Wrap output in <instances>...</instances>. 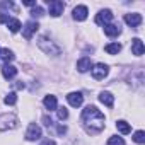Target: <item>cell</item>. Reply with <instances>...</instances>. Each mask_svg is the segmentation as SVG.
I'll use <instances>...</instances> for the list:
<instances>
[{
    "label": "cell",
    "instance_id": "6da1fadb",
    "mask_svg": "<svg viewBox=\"0 0 145 145\" xmlns=\"http://www.w3.org/2000/svg\"><path fill=\"white\" fill-rule=\"evenodd\" d=\"M82 123H84V128L87 133L96 135V133H101L104 130L106 118L96 106H87L82 111Z\"/></svg>",
    "mask_w": 145,
    "mask_h": 145
},
{
    "label": "cell",
    "instance_id": "7a4b0ae2",
    "mask_svg": "<svg viewBox=\"0 0 145 145\" xmlns=\"http://www.w3.org/2000/svg\"><path fill=\"white\" fill-rule=\"evenodd\" d=\"M38 46L46 53V55H53V56H56V55H60V46L58 44H55L51 39H48L46 36H41L39 39H38Z\"/></svg>",
    "mask_w": 145,
    "mask_h": 145
},
{
    "label": "cell",
    "instance_id": "3957f363",
    "mask_svg": "<svg viewBox=\"0 0 145 145\" xmlns=\"http://www.w3.org/2000/svg\"><path fill=\"white\" fill-rule=\"evenodd\" d=\"M19 120L16 114H2L0 116V131H5V130H14L17 126Z\"/></svg>",
    "mask_w": 145,
    "mask_h": 145
},
{
    "label": "cell",
    "instance_id": "277c9868",
    "mask_svg": "<svg viewBox=\"0 0 145 145\" xmlns=\"http://www.w3.org/2000/svg\"><path fill=\"white\" fill-rule=\"evenodd\" d=\"M91 72H92V77H94L96 80H103L104 77H108L109 68H108V65H104V63H96V65H92Z\"/></svg>",
    "mask_w": 145,
    "mask_h": 145
},
{
    "label": "cell",
    "instance_id": "5b68a950",
    "mask_svg": "<svg viewBox=\"0 0 145 145\" xmlns=\"http://www.w3.org/2000/svg\"><path fill=\"white\" fill-rule=\"evenodd\" d=\"M48 2V9H50V16L51 17H58V16H61L63 14V9H65V4L63 2H60V0H46Z\"/></svg>",
    "mask_w": 145,
    "mask_h": 145
},
{
    "label": "cell",
    "instance_id": "8992f818",
    "mask_svg": "<svg viewBox=\"0 0 145 145\" xmlns=\"http://www.w3.org/2000/svg\"><path fill=\"white\" fill-rule=\"evenodd\" d=\"M38 138H41V128H39L36 123H31L29 128H27V131H26V140L34 142V140H38Z\"/></svg>",
    "mask_w": 145,
    "mask_h": 145
},
{
    "label": "cell",
    "instance_id": "52a82bcc",
    "mask_svg": "<svg viewBox=\"0 0 145 145\" xmlns=\"http://www.w3.org/2000/svg\"><path fill=\"white\" fill-rule=\"evenodd\" d=\"M111 19H113V12L108 10V9H104V10H99V14L96 16V24L106 26V24L111 22Z\"/></svg>",
    "mask_w": 145,
    "mask_h": 145
},
{
    "label": "cell",
    "instance_id": "ba28073f",
    "mask_svg": "<svg viewBox=\"0 0 145 145\" xmlns=\"http://www.w3.org/2000/svg\"><path fill=\"white\" fill-rule=\"evenodd\" d=\"M67 101H68L70 106L79 108V106H82V103H84V96H82V92H70V94L67 96Z\"/></svg>",
    "mask_w": 145,
    "mask_h": 145
},
{
    "label": "cell",
    "instance_id": "9c48e42d",
    "mask_svg": "<svg viewBox=\"0 0 145 145\" xmlns=\"http://www.w3.org/2000/svg\"><path fill=\"white\" fill-rule=\"evenodd\" d=\"M38 27H39V26H38V22H34V21H29V22H27V24L22 27V36H24L26 39H31V38H33V34L38 31Z\"/></svg>",
    "mask_w": 145,
    "mask_h": 145
},
{
    "label": "cell",
    "instance_id": "30bf717a",
    "mask_svg": "<svg viewBox=\"0 0 145 145\" xmlns=\"http://www.w3.org/2000/svg\"><path fill=\"white\" fill-rule=\"evenodd\" d=\"M87 14H89V10H87L86 5H77L74 9V19L75 21H86L87 19Z\"/></svg>",
    "mask_w": 145,
    "mask_h": 145
},
{
    "label": "cell",
    "instance_id": "8fae6325",
    "mask_svg": "<svg viewBox=\"0 0 145 145\" xmlns=\"http://www.w3.org/2000/svg\"><path fill=\"white\" fill-rule=\"evenodd\" d=\"M125 22L128 26H131V27H137V26L142 24V16L140 14H126L125 16Z\"/></svg>",
    "mask_w": 145,
    "mask_h": 145
},
{
    "label": "cell",
    "instance_id": "7c38bea8",
    "mask_svg": "<svg viewBox=\"0 0 145 145\" xmlns=\"http://www.w3.org/2000/svg\"><path fill=\"white\" fill-rule=\"evenodd\" d=\"M91 68H92V61H91V58L84 56V58H80V60L77 61V70L80 72V74H84V72H87V70H91Z\"/></svg>",
    "mask_w": 145,
    "mask_h": 145
},
{
    "label": "cell",
    "instance_id": "4fadbf2b",
    "mask_svg": "<svg viewBox=\"0 0 145 145\" xmlns=\"http://www.w3.org/2000/svg\"><path fill=\"white\" fill-rule=\"evenodd\" d=\"M143 51H145L143 43H142L138 38L131 39V53H133V55H137V56H142V55H143Z\"/></svg>",
    "mask_w": 145,
    "mask_h": 145
},
{
    "label": "cell",
    "instance_id": "5bb4252c",
    "mask_svg": "<svg viewBox=\"0 0 145 145\" xmlns=\"http://www.w3.org/2000/svg\"><path fill=\"white\" fill-rule=\"evenodd\" d=\"M2 75L5 77V79H14L16 75H17V68L14 67V65H4L2 67Z\"/></svg>",
    "mask_w": 145,
    "mask_h": 145
},
{
    "label": "cell",
    "instance_id": "9a60e30c",
    "mask_svg": "<svg viewBox=\"0 0 145 145\" xmlns=\"http://www.w3.org/2000/svg\"><path fill=\"white\" fill-rule=\"evenodd\" d=\"M104 33H106L109 38H114V36H118V34L121 33V27H120L118 24H111V22H109V24L104 26Z\"/></svg>",
    "mask_w": 145,
    "mask_h": 145
},
{
    "label": "cell",
    "instance_id": "2e32d148",
    "mask_svg": "<svg viewBox=\"0 0 145 145\" xmlns=\"http://www.w3.org/2000/svg\"><path fill=\"white\" fill-rule=\"evenodd\" d=\"M99 101H101L104 106L113 108V104H114V96H113L111 92H101V94H99Z\"/></svg>",
    "mask_w": 145,
    "mask_h": 145
},
{
    "label": "cell",
    "instance_id": "e0dca14e",
    "mask_svg": "<svg viewBox=\"0 0 145 145\" xmlns=\"http://www.w3.org/2000/svg\"><path fill=\"white\" fill-rule=\"evenodd\" d=\"M14 60V53L9 50V48H4V50H0V63H4L7 65L9 61Z\"/></svg>",
    "mask_w": 145,
    "mask_h": 145
},
{
    "label": "cell",
    "instance_id": "ac0fdd59",
    "mask_svg": "<svg viewBox=\"0 0 145 145\" xmlns=\"http://www.w3.org/2000/svg\"><path fill=\"white\" fill-rule=\"evenodd\" d=\"M43 104H44V108L50 109V111H55V109L58 108V101H56L55 96H46V97L43 99Z\"/></svg>",
    "mask_w": 145,
    "mask_h": 145
},
{
    "label": "cell",
    "instance_id": "d6986e66",
    "mask_svg": "<svg viewBox=\"0 0 145 145\" xmlns=\"http://www.w3.org/2000/svg\"><path fill=\"white\" fill-rule=\"evenodd\" d=\"M104 50H106V53H109V55H118V53L121 51V44H120V43H109V44L104 46Z\"/></svg>",
    "mask_w": 145,
    "mask_h": 145
},
{
    "label": "cell",
    "instance_id": "ffe728a7",
    "mask_svg": "<svg viewBox=\"0 0 145 145\" xmlns=\"http://www.w3.org/2000/svg\"><path fill=\"white\" fill-rule=\"evenodd\" d=\"M116 128H118V131H120V133H123V135H126V133H130V131H131L130 125H128L126 121H123V120L116 121Z\"/></svg>",
    "mask_w": 145,
    "mask_h": 145
},
{
    "label": "cell",
    "instance_id": "44dd1931",
    "mask_svg": "<svg viewBox=\"0 0 145 145\" xmlns=\"http://www.w3.org/2000/svg\"><path fill=\"white\" fill-rule=\"evenodd\" d=\"M7 27L10 29V33H19V29H21L22 26H21L19 19H9V22H7Z\"/></svg>",
    "mask_w": 145,
    "mask_h": 145
},
{
    "label": "cell",
    "instance_id": "7402d4cb",
    "mask_svg": "<svg viewBox=\"0 0 145 145\" xmlns=\"http://www.w3.org/2000/svg\"><path fill=\"white\" fill-rule=\"evenodd\" d=\"M4 103H5V104H9V106H12V104H16V103H17V94H16V92H9V94L5 96V99H4Z\"/></svg>",
    "mask_w": 145,
    "mask_h": 145
},
{
    "label": "cell",
    "instance_id": "603a6c76",
    "mask_svg": "<svg viewBox=\"0 0 145 145\" xmlns=\"http://www.w3.org/2000/svg\"><path fill=\"white\" fill-rule=\"evenodd\" d=\"M133 140H135L137 143H143V142H145V133H143L142 130L135 131V133H133Z\"/></svg>",
    "mask_w": 145,
    "mask_h": 145
},
{
    "label": "cell",
    "instance_id": "cb8c5ba5",
    "mask_svg": "<svg viewBox=\"0 0 145 145\" xmlns=\"http://www.w3.org/2000/svg\"><path fill=\"white\" fill-rule=\"evenodd\" d=\"M108 145H125V140L121 137H111L108 140Z\"/></svg>",
    "mask_w": 145,
    "mask_h": 145
},
{
    "label": "cell",
    "instance_id": "d4e9b609",
    "mask_svg": "<svg viewBox=\"0 0 145 145\" xmlns=\"http://www.w3.org/2000/svg\"><path fill=\"white\" fill-rule=\"evenodd\" d=\"M43 14H44V10H43V9H41L39 5H36V7H34V9L31 10V16H33V17H41Z\"/></svg>",
    "mask_w": 145,
    "mask_h": 145
},
{
    "label": "cell",
    "instance_id": "484cf974",
    "mask_svg": "<svg viewBox=\"0 0 145 145\" xmlns=\"http://www.w3.org/2000/svg\"><path fill=\"white\" fill-rule=\"evenodd\" d=\"M56 109H58V118L60 120H67L68 118V111L65 108H56Z\"/></svg>",
    "mask_w": 145,
    "mask_h": 145
},
{
    "label": "cell",
    "instance_id": "4316f807",
    "mask_svg": "<svg viewBox=\"0 0 145 145\" xmlns=\"http://www.w3.org/2000/svg\"><path fill=\"white\" fill-rule=\"evenodd\" d=\"M0 7H2V9H12V10H16V5L12 2H2V4H0Z\"/></svg>",
    "mask_w": 145,
    "mask_h": 145
},
{
    "label": "cell",
    "instance_id": "83f0119b",
    "mask_svg": "<svg viewBox=\"0 0 145 145\" xmlns=\"http://www.w3.org/2000/svg\"><path fill=\"white\" fill-rule=\"evenodd\" d=\"M9 16L7 14H4V12H0V22H9Z\"/></svg>",
    "mask_w": 145,
    "mask_h": 145
},
{
    "label": "cell",
    "instance_id": "f1b7e54d",
    "mask_svg": "<svg viewBox=\"0 0 145 145\" xmlns=\"http://www.w3.org/2000/svg\"><path fill=\"white\" fill-rule=\"evenodd\" d=\"M24 5H27V7H36V2H34V0H26Z\"/></svg>",
    "mask_w": 145,
    "mask_h": 145
},
{
    "label": "cell",
    "instance_id": "f546056e",
    "mask_svg": "<svg viewBox=\"0 0 145 145\" xmlns=\"http://www.w3.org/2000/svg\"><path fill=\"white\" fill-rule=\"evenodd\" d=\"M65 131H67V126H63V125H60V126H58V133H60V135H63Z\"/></svg>",
    "mask_w": 145,
    "mask_h": 145
},
{
    "label": "cell",
    "instance_id": "4dcf8cb0",
    "mask_svg": "<svg viewBox=\"0 0 145 145\" xmlns=\"http://www.w3.org/2000/svg\"><path fill=\"white\" fill-rule=\"evenodd\" d=\"M43 121H44V125H46V126H51V120H50L48 116H44V118H43Z\"/></svg>",
    "mask_w": 145,
    "mask_h": 145
},
{
    "label": "cell",
    "instance_id": "1f68e13d",
    "mask_svg": "<svg viewBox=\"0 0 145 145\" xmlns=\"http://www.w3.org/2000/svg\"><path fill=\"white\" fill-rule=\"evenodd\" d=\"M41 145H56V143H55L53 140H44V142H43Z\"/></svg>",
    "mask_w": 145,
    "mask_h": 145
}]
</instances>
